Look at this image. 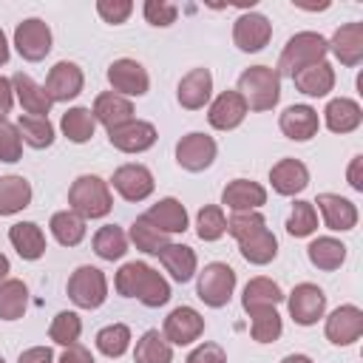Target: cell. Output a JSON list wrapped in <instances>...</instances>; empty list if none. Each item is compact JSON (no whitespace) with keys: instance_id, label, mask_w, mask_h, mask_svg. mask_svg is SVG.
Segmentation results:
<instances>
[{"instance_id":"681fc988","label":"cell","mask_w":363,"mask_h":363,"mask_svg":"<svg viewBox=\"0 0 363 363\" xmlns=\"http://www.w3.org/2000/svg\"><path fill=\"white\" fill-rule=\"evenodd\" d=\"M23 153V139H20V130L14 122L9 119H0V162H17Z\"/></svg>"},{"instance_id":"d6a6232c","label":"cell","mask_w":363,"mask_h":363,"mask_svg":"<svg viewBox=\"0 0 363 363\" xmlns=\"http://www.w3.org/2000/svg\"><path fill=\"white\" fill-rule=\"evenodd\" d=\"M31 204V184L26 176H0V216H14Z\"/></svg>"},{"instance_id":"1f68e13d","label":"cell","mask_w":363,"mask_h":363,"mask_svg":"<svg viewBox=\"0 0 363 363\" xmlns=\"http://www.w3.org/2000/svg\"><path fill=\"white\" fill-rule=\"evenodd\" d=\"M306 255H309L312 267H318L323 272H332L346 261V244L340 238H332V235H318L306 247Z\"/></svg>"},{"instance_id":"9f6ffc18","label":"cell","mask_w":363,"mask_h":363,"mask_svg":"<svg viewBox=\"0 0 363 363\" xmlns=\"http://www.w3.org/2000/svg\"><path fill=\"white\" fill-rule=\"evenodd\" d=\"M346 179H349V187H352V190L363 193V156H360V153L352 156L349 170H346Z\"/></svg>"},{"instance_id":"d4e9b609","label":"cell","mask_w":363,"mask_h":363,"mask_svg":"<svg viewBox=\"0 0 363 363\" xmlns=\"http://www.w3.org/2000/svg\"><path fill=\"white\" fill-rule=\"evenodd\" d=\"M11 88H14V99L20 102V108H23L26 113H31V116H48V111H51L54 102L48 99L45 88L37 85L28 74L17 71V74L11 77Z\"/></svg>"},{"instance_id":"83f0119b","label":"cell","mask_w":363,"mask_h":363,"mask_svg":"<svg viewBox=\"0 0 363 363\" xmlns=\"http://www.w3.org/2000/svg\"><path fill=\"white\" fill-rule=\"evenodd\" d=\"M292 82L306 96H326L335 88V68L326 60H320V62L306 65L298 74H292Z\"/></svg>"},{"instance_id":"db71d44e","label":"cell","mask_w":363,"mask_h":363,"mask_svg":"<svg viewBox=\"0 0 363 363\" xmlns=\"http://www.w3.org/2000/svg\"><path fill=\"white\" fill-rule=\"evenodd\" d=\"M17 363H54V352L48 346H31V349L20 352Z\"/></svg>"},{"instance_id":"5b68a950","label":"cell","mask_w":363,"mask_h":363,"mask_svg":"<svg viewBox=\"0 0 363 363\" xmlns=\"http://www.w3.org/2000/svg\"><path fill=\"white\" fill-rule=\"evenodd\" d=\"M68 298L79 309H99L108 298V278L99 267L82 264L68 278Z\"/></svg>"},{"instance_id":"836d02e7","label":"cell","mask_w":363,"mask_h":363,"mask_svg":"<svg viewBox=\"0 0 363 363\" xmlns=\"http://www.w3.org/2000/svg\"><path fill=\"white\" fill-rule=\"evenodd\" d=\"M238 250H241V255H244L247 264L264 267V264H269L278 255V238L272 235L269 227H261L258 233H252L244 241H238Z\"/></svg>"},{"instance_id":"8992f818","label":"cell","mask_w":363,"mask_h":363,"mask_svg":"<svg viewBox=\"0 0 363 363\" xmlns=\"http://www.w3.org/2000/svg\"><path fill=\"white\" fill-rule=\"evenodd\" d=\"M284 298H286V306H289V318L298 326H315L326 315V292L318 284L303 281Z\"/></svg>"},{"instance_id":"74e56055","label":"cell","mask_w":363,"mask_h":363,"mask_svg":"<svg viewBox=\"0 0 363 363\" xmlns=\"http://www.w3.org/2000/svg\"><path fill=\"white\" fill-rule=\"evenodd\" d=\"M133 360L136 363H170L173 360V346L164 340V335L159 329H147L136 340Z\"/></svg>"},{"instance_id":"94428289","label":"cell","mask_w":363,"mask_h":363,"mask_svg":"<svg viewBox=\"0 0 363 363\" xmlns=\"http://www.w3.org/2000/svg\"><path fill=\"white\" fill-rule=\"evenodd\" d=\"M281 363H315L309 354H286Z\"/></svg>"},{"instance_id":"7c38bea8","label":"cell","mask_w":363,"mask_h":363,"mask_svg":"<svg viewBox=\"0 0 363 363\" xmlns=\"http://www.w3.org/2000/svg\"><path fill=\"white\" fill-rule=\"evenodd\" d=\"M269 37H272V23L264 14H258V11H244L233 23V43L244 54L261 51L269 43Z\"/></svg>"},{"instance_id":"816d5d0a","label":"cell","mask_w":363,"mask_h":363,"mask_svg":"<svg viewBox=\"0 0 363 363\" xmlns=\"http://www.w3.org/2000/svg\"><path fill=\"white\" fill-rule=\"evenodd\" d=\"M133 11V3L130 0H96V14L111 23V26H122Z\"/></svg>"},{"instance_id":"8fae6325","label":"cell","mask_w":363,"mask_h":363,"mask_svg":"<svg viewBox=\"0 0 363 363\" xmlns=\"http://www.w3.org/2000/svg\"><path fill=\"white\" fill-rule=\"evenodd\" d=\"M326 340L335 343V346H352L360 340L363 335V309L354 306V303H343L337 309L329 312L326 318Z\"/></svg>"},{"instance_id":"f546056e","label":"cell","mask_w":363,"mask_h":363,"mask_svg":"<svg viewBox=\"0 0 363 363\" xmlns=\"http://www.w3.org/2000/svg\"><path fill=\"white\" fill-rule=\"evenodd\" d=\"M281 301H284L281 286L267 275L250 278L247 286H244V295H241V306H244L247 315H252L255 309H264V306H278Z\"/></svg>"},{"instance_id":"d6986e66","label":"cell","mask_w":363,"mask_h":363,"mask_svg":"<svg viewBox=\"0 0 363 363\" xmlns=\"http://www.w3.org/2000/svg\"><path fill=\"white\" fill-rule=\"evenodd\" d=\"M210 96H213V74L207 68H193L179 79L176 99H179L182 108L199 111L210 102Z\"/></svg>"},{"instance_id":"f6af8a7d","label":"cell","mask_w":363,"mask_h":363,"mask_svg":"<svg viewBox=\"0 0 363 363\" xmlns=\"http://www.w3.org/2000/svg\"><path fill=\"white\" fill-rule=\"evenodd\" d=\"M318 230V210L312 201H295L286 216V233L292 238H306Z\"/></svg>"},{"instance_id":"30bf717a","label":"cell","mask_w":363,"mask_h":363,"mask_svg":"<svg viewBox=\"0 0 363 363\" xmlns=\"http://www.w3.org/2000/svg\"><path fill=\"white\" fill-rule=\"evenodd\" d=\"M111 184H113V190H116L125 201H145V199L153 193L156 179H153V173H150L145 164L128 162V164H119V167L113 170Z\"/></svg>"},{"instance_id":"5bb4252c","label":"cell","mask_w":363,"mask_h":363,"mask_svg":"<svg viewBox=\"0 0 363 363\" xmlns=\"http://www.w3.org/2000/svg\"><path fill=\"white\" fill-rule=\"evenodd\" d=\"M162 335L170 346H190L204 335V318L193 306H176L162 326Z\"/></svg>"},{"instance_id":"6125c7cd","label":"cell","mask_w":363,"mask_h":363,"mask_svg":"<svg viewBox=\"0 0 363 363\" xmlns=\"http://www.w3.org/2000/svg\"><path fill=\"white\" fill-rule=\"evenodd\" d=\"M0 363H3V357H0Z\"/></svg>"},{"instance_id":"60d3db41","label":"cell","mask_w":363,"mask_h":363,"mask_svg":"<svg viewBox=\"0 0 363 363\" xmlns=\"http://www.w3.org/2000/svg\"><path fill=\"white\" fill-rule=\"evenodd\" d=\"M250 318H252V320H250V335H252L255 343H272V340L281 337V332H284V320H281V315H278L275 306L255 309Z\"/></svg>"},{"instance_id":"8d00e7d4","label":"cell","mask_w":363,"mask_h":363,"mask_svg":"<svg viewBox=\"0 0 363 363\" xmlns=\"http://www.w3.org/2000/svg\"><path fill=\"white\" fill-rule=\"evenodd\" d=\"M28 286L17 278H6L0 284V320H17L26 315Z\"/></svg>"},{"instance_id":"ac0fdd59","label":"cell","mask_w":363,"mask_h":363,"mask_svg":"<svg viewBox=\"0 0 363 363\" xmlns=\"http://www.w3.org/2000/svg\"><path fill=\"white\" fill-rule=\"evenodd\" d=\"M244 119H247V105L238 91H221L207 108V122L216 130H235Z\"/></svg>"},{"instance_id":"2e32d148","label":"cell","mask_w":363,"mask_h":363,"mask_svg":"<svg viewBox=\"0 0 363 363\" xmlns=\"http://www.w3.org/2000/svg\"><path fill=\"white\" fill-rule=\"evenodd\" d=\"M278 128L292 142H309L312 136H318L320 116H318V111L312 105H289L278 116Z\"/></svg>"},{"instance_id":"7bdbcfd3","label":"cell","mask_w":363,"mask_h":363,"mask_svg":"<svg viewBox=\"0 0 363 363\" xmlns=\"http://www.w3.org/2000/svg\"><path fill=\"white\" fill-rule=\"evenodd\" d=\"M79 335H82V318L77 312H57L51 326H48V337L57 343V346H74L79 343Z\"/></svg>"},{"instance_id":"e575fe53","label":"cell","mask_w":363,"mask_h":363,"mask_svg":"<svg viewBox=\"0 0 363 363\" xmlns=\"http://www.w3.org/2000/svg\"><path fill=\"white\" fill-rule=\"evenodd\" d=\"M48 227H51V235L57 238V244H62V247H77L85 238V230H88L85 227V218L79 213H74V210L54 213L51 221H48Z\"/></svg>"},{"instance_id":"ffe728a7","label":"cell","mask_w":363,"mask_h":363,"mask_svg":"<svg viewBox=\"0 0 363 363\" xmlns=\"http://www.w3.org/2000/svg\"><path fill=\"white\" fill-rule=\"evenodd\" d=\"M221 204L227 210H233V213L258 210V207L267 204V190L258 182H252V179H233L221 190Z\"/></svg>"},{"instance_id":"bcb514c9","label":"cell","mask_w":363,"mask_h":363,"mask_svg":"<svg viewBox=\"0 0 363 363\" xmlns=\"http://www.w3.org/2000/svg\"><path fill=\"white\" fill-rule=\"evenodd\" d=\"M136 301L145 303L147 309H159V306H164V303L170 301V284H167V278L150 267L147 275H145V281H142V289H139Z\"/></svg>"},{"instance_id":"6f0895ef","label":"cell","mask_w":363,"mask_h":363,"mask_svg":"<svg viewBox=\"0 0 363 363\" xmlns=\"http://www.w3.org/2000/svg\"><path fill=\"white\" fill-rule=\"evenodd\" d=\"M11 105H14L11 79H9V77H0V119H6V116L11 113Z\"/></svg>"},{"instance_id":"44dd1931","label":"cell","mask_w":363,"mask_h":363,"mask_svg":"<svg viewBox=\"0 0 363 363\" xmlns=\"http://www.w3.org/2000/svg\"><path fill=\"white\" fill-rule=\"evenodd\" d=\"M320 216H323V224L335 233H346V230H354L357 227V207L354 201L337 196V193H320L315 199Z\"/></svg>"},{"instance_id":"9c48e42d","label":"cell","mask_w":363,"mask_h":363,"mask_svg":"<svg viewBox=\"0 0 363 363\" xmlns=\"http://www.w3.org/2000/svg\"><path fill=\"white\" fill-rule=\"evenodd\" d=\"M108 82L113 88V94L119 96H145L150 88V77L145 71L142 62L130 60V57H119L108 65Z\"/></svg>"},{"instance_id":"4dcf8cb0","label":"cell","mask_w":363,"mask_h":363,"mask_svg":"<svg viewBox=\"0 0 363 363\" xmlns=\"http://www.w3.org/2000/svg\"><path fill=\"white\" fill-rule=\"evenodd\" d=\"M60 128H62V133H65L68 142H74V145H85V142H91L94 133H96V119H94L91 108H85V105H74V108H68V111L62 113Z\"/></svg>"},{"instance_id":"cb8c5ba5","label":"cell","mask_w":363,"mask_h":363,"mask_svg":"<svg viewBox=\"0 0 363 363\" xmlns=\"http://www.w3.org/2000/svg\"><path fill=\"white\" fill-rule=\"evenodd\" d=\"M145 218H147L156 230H162L164 235H176V233H184V230H187V210H184V204H182L179 199H173V196H164V199H159L156 204H150V210L145 213Z\"/></svg>"},{"instance_id":"4fadbf2b","label":"cell","mask_w":363,"mask_h":363,"mask_svg":"<svg viewBox=\"0 0 363 363\" xmlns=\"http://www.w3.org/2000/svg\"><path fill=\"white\" fill-rule=\"evenodd\" d=\"M82 85H85V74L77 62H68V60H60L48 77H45V94L51 102H68V99H77L82 94Z\"/></svg>"},{"instance_id":"52a82bcc","label":"cell","mask_w":363,"mask_h":363,"mask_svg":"<svg viewBox=\"0 0 363 363\" xmlns=\"http://www.w3.org/2000/svg\"><path fill=\"white\" fill-rule=\"evenodd\" d=\"M51 43H54L51 28H48V23L40 20V17H26V20L17 23V28H14V48H17V54H20L23 60H28V62L45 60L48 51H51Z\"/></svg>"},{"instance_id":"c3c4849f","label":"cell","mask_w":363,"mask_h":363,"mask_svg":"<svg viewBox=\"0 0 363 363\" xmlns=\"http://www.w3.org/2000/svg\"><path fill=\"white\" fill-rule=\"evenodd\" d=\"M261 227H267V218L258 213V210H247V213H233L227 218V233L235 238V241H244L247 235L258 233Z\"/></svg>"},{"instance_id":"7402d4cb","label":"cell","mask_w":363,"mask_h":363,"mask_svg":"<svg viewBox=\"0 0 363 363\" xmlns=\"http://www.w3.org/2000/svg\"><path fill=\"white\" fill-rule=\"evenodd\" d=\"M91 113H94L96 125H102L105 130H113V128L133 119V102L128 96L113 94V91H102V94H96Z\"/></svg>"},{"instance_id":"603a6c76","label":"cell","mask_w":363,"mask_h":363,"mask_svg":"<svg viewBox=\"0 0 363 363\" xmlns=\"http://www.w3.org/2000/svg\"><path fill=\"white\" fill-rule=\"evenodd\" d=\"M269 182H272V190L278 196H298L309 184V170L301 159L286 156V159H278L269 167Z\"/></svg>"},{"instance_id":"3957f363","label":"cell","mask_w":363,"mask_h":363,"mask_svg":"<svg viewBox=\"0 0 363 363\" xmlns=\"http://www.w3.org/2000/svg\"><path fill=\"white\" fill-rule=\"evenodd\" d=\"M326 54H329V43H326L323 34H318V31H298V34H292L286 40V45H284V51L278 57V68L275 71H278V77H292L301 68L326 60Z\"/></svg>"},{"instance_id":"7a4b0ae2","label":"cell","mask_w":363,"mask_h":363,"mask_svg":"<svg viewBox=\"0 0 363 363\" xmlns=\"http://www.w3.org/2000/svg\"><path fill=\"white\" fill-rule=\"evenodd\" d=\"M68 210L79 213L85 221L88 218H105L113 207V196H111V184L102 176L94 173H82L71 182L68 187Z\"/></svg>"},{"instance_id":"11a10c76","label":"cell","mask_w":363,"mask_h":363,"mask_svg":"<svg viewBox=\"0 0 363 363\" xmlns=\"http://www.w3.org/2000/svg\"><path fill=\"white\" fill-rule=\"evenodd\" d=\"M57 363H96V360H94V354H91L85 346L74 343V346H65V352L60 354Z\"/></svg>"},{"instance_id":"4316f807","label":"cell","mask_w":363,"mask_h":363,"mask_svg":"<svg viewBox=\"0 0 363 363\" xmlns=\"http://www.w3.org/2000/svg\"><path fill=\"white\" fill-rule=\"evenodd\" d=\"M9 241L23 261H37L45 255V233L34 221H17L9 230Z\"/></svg>"},{"instance_id":"ab89813d","label":"cell","mask_w":363,"mask_h":363,"mask_svg":"<svg viewBox=\"0 0 363 363\" xmlns=\"http://www.w3.org/2000/svg\"><path fill=\"white\" fill-rule=\"evenodd\" d=\"M128 241H133L136 250L147 252V255H159L170 241L162 230H156L145 216H136V221L130 224V233H128Z\"/></svg>"},{"instance_id":"277c9868","label":"cell","mask_w":363,"mask_h":363,"mask_svg":"<svg viewBox=\"0 0 363 363\" xmlns=\"http://www.w3.org/2000/svg\"><path fill=\"white\" fill-rule=\"evenodd\" d=\"M235 269L230 267V264H224V261H210L201 272H199V278H196V295H199V301H204L207 306H213V309H221V306H227L230 303V298H233V292H235Z\"/></svg>"},{"instance_id":"ee69618b","label":"cell","mask_w":363,"mask_h":363,"mask_svg":"<svg viewBox=\"0 0 363 363\" xmlns=\"http://www.w3.org/2000/svg\"><path fill=\"white\" fill-rule=\"evenodd\" d=\"M227 233V216L218 204H204L196 216V235L201 241H218Z\"/></svg>"},{"instance_id":"9a60e30c","label":"cell","mask_w":363,"mask_h":363,"mask_svg":"<svg viewBox=\"0 0 363 363\" xmlns=\"http://www.w3.org/2000/svg\"><path fill=\"white\" fill-rule=\"evenodd\" d=\"M108 139L116 150L122 153H145L156 145L159 133L153 128V122H145V119H130L113 130H108Z\"/></svg>"},{"instance_id":"680465c9","label":"cell","mask_w":363,"mask_h":363,"mask_svg":"<svg viewBox=\"0 0 363 363\" xmlns=\"http://www.w3.org/2000/svg\"><path fill=\"white\" fill-rule=\"evenodd\" d=\"M9 40H6V34H3V28H0V65H6L9 62Z\"/></svg>"},{"instance_id":"f1b7e54d","label":"cell","mask_w":363,"mask_h":363,"mask_svg":"<svg viewBox=\"0 0 363 363\" xmlns=\"http://www.w3.org/2000/svg\"><path fill=\"white\" fill-rule=\"evenodd\" d=\"M159 261H162V267L170 272V278L176 284H187L196 275V267H199L196 250L187 247V244H167L159 252Z\"/></svg>"},{"instance_id":"ba28073f","label":"cell","mask_w":363,"mask_h":363,"mask_svg":"<svg viewBox=\"0 0 363 363\" xmlns=\"http://www.w3.org/2000/svg\"><path fill=\"white\" fill-rule=\"evenodd\" d=\"M216 153H218L216 139L207 136V133H199V130H193V133H187V136H182L176 142V162L187 173L207 170L216 162Z\"/></svg>"},{"instance_id":"f35d334b","label":"cell","mask_w":363,"mask_h":363,"mask_svg":"<svg viewBox=\"0 0 363 363\" xmlns=\"http://www.w3.org/2000/svg\"><path fill=\"white\" fill-rule=\"evenodd\" d=\"M94 252L102 261H119L128 252V233L116 224H105L94 235Z\"/></svg>"},{"instance_id":"7dc6e473","label":"cell","mask_w":363,"mask_h":363,"mask_svg":"<svg viewBox=\"0 0 363 363\" xmlns=\"http://www.w3.org/2000/svg\"><path fill=\"white\" fill-rule=\"evenodd\" d=\"M147 269H150V267H147L145 261H128V264H122L119 272H116V278H113L116 292H119L122 298H136L139 289H142V281H145Z\"/></svg>"},{"instance_id":"f907efd6","label":"cell","mask_w":363,"mask_h":363,"mask_svg":"<svg viewBox=\"0 0 363 363\" xmlns=\"http://www.w3.org/2000/svg\"><path fill=\"white\" fill-rule=\"evenodd\" d=\"M142 14H145V20H147L150 26L164 28V26H173V23H176L179 6H176V3H167V0H145Z\"/></svg>"},{"instance_id":"6da1fadb","label":"cell","mask_w":363,"mask_h":363,"mask_svg":"<svg viewBox=\"0 0 363 363\" xmlns=\"http://www.w3.org/2000/svg\"><path fill=\"white\" fill-rule=\"evenodd\" d=\"M247 105V111H272L281 99V77L269 65H250L238 77L235 88Z\"/></svg>"},{"instance_id":"f5cc1de1","label":"cell","mask_w":363,"mask_h":363,"mask_svg":"<svg viewBox=\"0 0 363 363\" xmlns=\"http://www.w3.org/2000/svg\"><path fill=\"white\" fill-rule=\"evenodd\" d=\"M184 363H227V352L218 343H199Z\"/></svg>"},{"instance_id":"b9f144b4","label":"cell","mask_w":363,"mask_h":363,"mask_svg":"<svg viewBox=\"0 0 363 363\" xmlns=\"http://www.w3.org/2000/svg\"><path fill=\"white\" fill-rule=\"evenodd\" d=\"M94 343L105 357H122L130 349V329L125 323H108L96 332Z\"/></svg>"},{"instance_id":"e0dca14e","label":"cell","mask_w":363,"mask_h":363,"mask_svg":"<svg viewBox=\"0 0 363 363\" xmlns=\"http://www.w3.org/2000/svg\"><path fill=\"white\" fill-rule=\"evenodd\" d=\"M326 43L340 65L354 68L363 62V23H343Z\"/></svg>"},{"instance_id":"91938a15","label":"cell","mask_w":363,"mask_h":363,"mask_svg":"<svg viewBox=\"0 0 363 363\" xmlns=\"http://www.w3.org/2000/svg\"><path fill=\"white\" fill-rule=\"evenodd\" d=\"M9 272H11V264H9V258L0 252V284L9 278Z\"/></svg>"},{"instance_id":"484cf974","label":"cell","mask_w":363,"mask_h":363,"mask_svg":"<svg viewBox=\"0 0 363 363\" xmlns=\"http://www.w3.org/2000/svg\"><path fill=\"white\" fill-rule=\"evenodd\" d=\"M323 122L332 133H352L363 122V108L349 96L329 99L326 108H323Z\"/></svg>"},{"instance_id":"d590c367","label":"cell","mask_w":363,"mask_h":363,"mask_svg":"<svg viewBox=\"0 0 363 363\" xmlns=\"http://www.w3.org/2000/svg\"><path fill=\"white\" fill-rule=\"evenodd\" d=\"M17 130H20V139H23L28 147H34V150H45V147L54 145V125L48 122V116L20 113Z\"/></svg>"}]
</instances>
